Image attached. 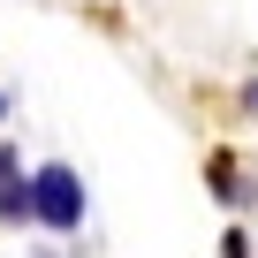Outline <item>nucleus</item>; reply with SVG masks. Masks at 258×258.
<instances>
[{"label": "nucleus", "instance_id": "nucleus-1", "mask_svg": "<svg viewBox=\"0 0 258 258\" xmlns=\"http://www.w3.org/2000/svg\"><path fill=\"white\" fill-rule=\"evenodd\" d=\"M23 198H31V213H38L53 235H76V228H84V182H76V167L46 160V167L23 182Z\"/></svg>", "mask_w": 258, "mask_h": 258}, {"label": "nucleus", "instance_id": "nucleus-2", "mask_svg": "<svg viewBox=\"0 0 258 258\" xmlns=\"http://www.w3.org/2000/svg\"><path fill=\"white\" fill-rule=\"evenodd\" d=\"M23 213H31V198H23L16 182H0V220H23Z\"/></svg>", "mask_w": 258, "mask_h": 258}, {"label": "nucleus", "instance_id": "nucleus-3", "mask_svg": "<svg viewBox=\"0 0 258 258\" xmlns=\"http://www.w3.org/2000/svg\"><path fill=\"white\" fill-rule=\"evenodd\" d=\"M220 258H250V235H220Z\"/></svg>", "mask_w": 258, "mask_h": 258}, {"label": "nucleus", "instance_id": "nucleus-4", "mask_svg": "<svg viewBox=\"0 0 258 258\" xmlns=\"http://www.w3.org/2000/svg\"><path fill=\"white\" fill-rule=\"evenodd\" d=\"M0 121H8V91H0Z\"/></svg>", "mask_w": 258, "mask_h": 258}]
</instances>
